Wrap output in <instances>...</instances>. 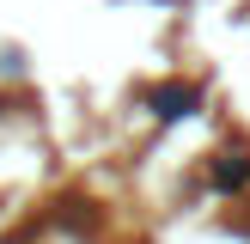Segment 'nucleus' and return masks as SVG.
<instances>
[{
	"label": "nucleus",
	"mask_w": 250,
	"mask_h": 244,
	"mask_svg": "<svg viewBox=\"0 0 250 244\" xmlns=\"http://www.w3.org/2000/svg\"><path fill=\"white\" fill-rule=\"evenodd\" d=\"M214 183H220V189H244V183H250V153H226L214 165Z\"/></svg>",
	"instance_id": "nucleus-1"
},
{
	"label": "nucleus",
	"mask_w": 250,
	"mask_h": 244,
	"mask_svg": "<svg viewBox=\"0 0 250 244\" xmlns=\"http://www.w3.org/2000/svg\"><path fill=\"white\" fill-rule=\"evenodd\" d=\"M159 104H165L159 116H183V110L195 104V85H171V92H159Z\"/></svg>",
	"instance_id": "nucleus-2"
}]
</instances>
